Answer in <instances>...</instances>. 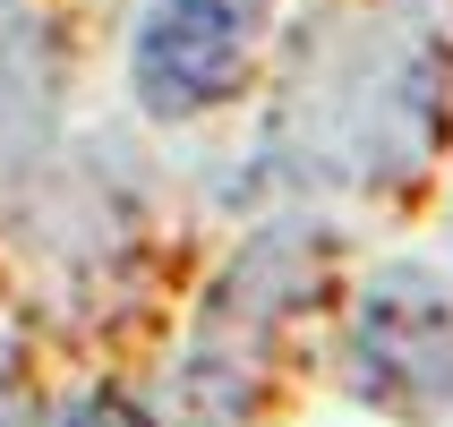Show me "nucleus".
Returning a JSON list of instances; mask_svg holds the SVG:
<instances>
[{"instance_id": "obj_2", "label": "nucleus", "mask_w": 453, "mask_h": 427, "mask_svg": "<svg viewBox=\"0 0 453 427\" xmlns=\"http://www.w3.org/2000/svg\"><path fill=\"white\" fill-rule=\"evenodd\" d=\"M308 291V240L300 231H265L231 256V274L214 282V300L197 316V342H188V402L205 410V427H231V410L257 393L265 377V351H274L291 300Z\"/></svg>"}, {"instance_id": "obj_4", "label": "nucleus", "mask_w": 453, "mask_h": 427, "mask_svg": "<svg viewBox=\"0 0 453 427\" xmlns=\"http://www.w3.org/2000/svg\"><path fill=\"white\" fill-rule=\"evenodd\" d=\"M351 385L394 419L453 402V291L428 265H385L351 316Z\"/></svg>"}, {"instance_id": "obj_1", "label": "nucleus", "mask_w": 453, "mask_h": 427, "mask_svg": "<svg viewBox=\"0 0 453 427\" xmlns=\"http://www.w3.org/2000/svg\"><path fill=\"white\" fill-rule=\"evenodd\" d=\"M300 120H308V172L334 163V179H403L436 120V60L419 43L377 34L300 95Z\"/></svg>"}, {"instance_id": "obj_3", "label": "nucleus", "mask_w": 453, "mask_h": 427, "mask_svg": "<svg viewBox=\"0 0 453 427\" xmlns=\"http://www.w3.org/2000/svg\"><path fill=\"white\" fill-rule=\"evenodd\" d=\"M274 0H154L128 43V86L154 120H205L240 95Z\"/></svg>"}, {"instance_id": "obj_5", "label": "nucleus", "mask_w": 453, "mask_h": 427, "mask_svg": "<svg viewBox=\"0 0 453 427\" xmlns=\"http://www.w3.org/2000/svg\"><path fill=\"white\" fill-rule=\"evenodd\" d=\"M60 427H146V419H137L128 402H77V410H69Z\"/></svg>"}, {"instance_id": "obj_6", "label": "nucleus", "mask_w": 453, "mask_h": 427, "mask_svg": "<svg viewBox=\"0 0 453 427\" xmlns=\"http://www.w3.org/2000/svg\"><path fill=\"white\" fill-rule=\"evenodd\" d=\"M0 427H26V410H18V402H9V393H0Z\"/></svg>"}]
</instances>
